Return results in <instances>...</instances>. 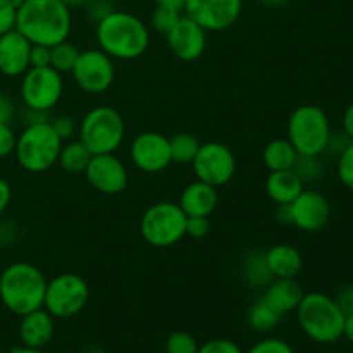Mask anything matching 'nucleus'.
Instances as JSON below:
<instances>
[{
	"mask_svg": "<svg viewBox=\"0 0 353 353\" xmlns=\"http://www.w3.org/2000/svg\"><path fill=\"white\" fill-rule=\"evenodd\" d=\"M31 45H54L69 40L71 9L61 0H24L16 10V26Z\"/></svg>",
	"mask_w": 353,
	"mask_h": 353,
	"instance_id": "f257e3e1",
	"label": "nucleus"
},
{
	"mask_svg": "<svg viewBox=\"0 0 353 353\" xmlns=\"http://www.w3.org/2000/svg\"><path fill=\"white\" fill-rule=\"evenodd\" d=\"M95 37L99 48L114 61H134L150 47L148 26L134 14L110 10L97 23Z\"/></svg>",
	"mask_w": 353,
	"mask_h": 353,
	"instance_id": "f03ea898",
	"label": "nucleus"
},
{
	"mask_svg": "<svg viewBox=\"0 0 353 353\" xmlns=\"http://www.w3.org/2000/svg\"><path fill=\"white\" fill-rule=\"evenodd\" d=\"M47 281L34 264L14 262L0 274V302L9 312L19 317L41 309Z\"/></svg>",
	"mask_w": 353,
	"mask_h": 353,
	"instance_id": "7ed1b4c3",
	"label": "nucleus"
},
{
	"mask_svg": "<svg viewBox=\"0 0 353 353\" xmlns=\"http://www.w3.org/2000/svg\"><path fill=\"white\" fill-rule=\"evenodd\" d=\"M295 314L299 326L316 343L331 345L343 338L345 314L333 296L321 292L305 293Z\"/></svg>",
	"mask_w": 353,
	"mask_h": 353,
	"instance_id": "20e7f679",
	"label": "nucleus"
},
{
	"mask_svg": "<svg viewBox=\"0 0 353 353\" xmlns=\"http://www.w3.org/2000/svg\"><path fill=\"white\" fill-rule=\"evenodd\" d=\"M62 140L52 128L50 119L26 124L17 134L14 155L21 169L31 174L47 172L57 164Z\"/></svg>",
	"mask_w": 353,
	"mask_h": 353,
	"instance_id": "39448f33",
	"label": "nucleus"
},
{
	"mask_svg": "<svg viewBox=\"0 0 353 353\" xmlns=\"http://www.w3.org/2000/svg\"><path fill=\"white\" fill-rule=\"evenodd\" d=\"M126 137V124L119 110L110 105H97L83 116L78 138L93 155L116 154Z\"/></svg>",
	"mask_w": 353,
	"mask_h": 353,
	"instance_id": "423d86ee",
	"label": "nucleus"
},
{
	"mask_svg": "<svg viewBox=\"0 0 353 353\" xmlns=\"http://www.w3.org/2000/svg\"><path fill=\"white\" fill-rule=\"evenodd\" d=\"M331 134V123L321 107L299 105L288 117L286 138L299 155H323Z\"/></svg>",
	"mask_w": 353,
	"mask_h": 353,
	"instance_id": "0eeeda50",
	"label": "nucleus"
},
{
	"mask_svg": "<svg viewBox=\"0 0 353 353\" xmlns=\"http://www.w3.org/2000/svg\"><path fill=\"white\" fill-rule=\"evenodd\" d=\"M140 234L154 248L174 247L186 236V214L178 202L152 203L140 219Z\"/></svg>",
	"mask_w": 353,
	"mask_h": 353,
	"instance_id": "6e6552de",
	"label": "nucleus"
},
{
	"mask_svg": "<svg viewBox=\"0 0 353 353\" xmlns=\"http://www.w3.org/2000/svg\"><path fill=\"white\" fill-rule=\"evenodd\" d=\"M88 300V283L76 272H62L47 281L43 309L54 319H71L83 312Z\"/></svg>",
	"mask_w": 353,
	"mask_h": 353,
	"instance_id": "1a4fd4ad",
	"label": "nucleus"
},
{
	"mask_svg": "<svg viewBox=\"0 0 353 353\" xmlns=\"http://www.w3.org/2000/svg\"><path fill=\"white\" fill-rule=\"evenodd\" d=\"M19 93L26 109L50 112L64 95V78L54 68H30L21 76Z\"/></svg>",
	"mask_w": 353,
	"mask_h": 353,
	"instance_id": "9d476101",
	"label": "nucleus"
},
{
	"mask_svg": "<svg viewBox=\"0 0 353 353\" xmlns=\"http://www.w3.org/2000/svg\"><path fill=\"white\" fill-rule=\"evenodd\" d=\"M71 76L81 92L90 95L105 93L116 79L114 59L100 48H86L79 52Z\"/></svg>",
	"mask_w": 353,
	"mask_h": 353,
	"instance_id": "9b49d317",
	"label": "nucleus"
},
{
	"mask_svg": "<svg viewBox=\"0 0 353 353\" xmlns=\"http://www.w3.org/2000/svg\"><path fill=\"white\" fill-rule=\"evenodd\" d=\"M192 168L199 181L221 188L233 179L236 172V157L228 145L221 141H207L200 145Z\"/></svg>",
	"mask_w": 353,
	"mask_h": 353,
	"instance_id": "f8f14e48",
	"label": "nucleus"
},
{
	"mask_svg": "<svg viewBox=\"0 0 353 353\" xmlns=\"http://www.w3.org/2000/svg\"><path fill=\"white\" fill-rule=\"evenodd\" d=\"M243 0H186L185 16L209 33L226 31L240 19Z\"/></svg>",
	"mask_w": 353,
	"mask_h": 353,
	"instance_id": "ddd939ff",
	"label": "nucleus"
},
{
	"mask_svg": "<svg viewBox=\"0 0 353 353\" xmlns=\"http://www.w3.org/2000/svg\"><path fill=\"white\" fill-rule=\"evenodd\" d=\"M130 159L137 169L147 174H157L172 164L169 138L157 131L137 134L130 145Z\"/></svg>",
	"mask_w": 353,
	"mask_h": 353,
	"instance_id": "4468645a",
	"label": "nucleus"
},
{
	"mask_svg": "<svg viewBox=\"0 0 353 353\" xmlns=\"http://www.w3.org/2000/svg\"><path fill=\"white\" fill-rule=\"evenodd\" d=\"M83 174L88 185L102 195H119L130 181L126 164L116 154L92 155Z\"/></svg>",
	"mask_w": 353,
	"mask_h": 353,
	"instance_id": "2eb2a0df",
	"label": "nucleus"
},
{
	"mask_svg": "<svg viewBox=\"0 0 353 353\" xmlns=\"http://www.w3.org/2000/svg\"><path fill=\"white\" fill-rule=\"evenodd\" d=\"M168 48L178 61L195 62L207 48V31L183 14L171 31L165 34Z\"/></svg>",
	"mask_w": 353,
	"mask_h": 353,
	"instance_id": "dca6fc26",
	"label": "nucleus"
},
{
	"mask_svg": "<svg viewBox=\"0 0 353 353\" xmlns=\"http://www.w3.org/2000/svg\"><path fill=\"white\" fill-rule=\"evenodd\" d=\"M331 217L330 200L316 190H305L292 202V224L305 233H316Z\"/></svg>",
	"mask_w": 353,
	"mask_h": 353,
	"instance_id": "f3484780",
	"label": "nucleus"
},
{
	"mask_svg": "<svg viewBox=\"0 0 353 353\" xmlns=\"http://www.w3.org/2000/svg\"><path fill=\"white\" fill-rule=\"evenodd\" d=\"M31 43L17 30L0 37V72L7 78H19L30 69Z\"/></svg>",
	"mask_w": 353,
	"mask_h": 353,
	"instance_id": "a211bd4d",
	"label": "nucleus"
},
{
	"mask_svg": "<svg viewBox=\"0 0 353 353\" xmlns=\"http://www.w3.org/2000/svg\"><path fill=\"white\" fill-rule=\"evenodd\" d=\"M217 203H219L217 188L199 179L186 185L178 200V205L181 207L186 217H210L217 209Z\"/></svg>",
	"mask_w": 353,
	"mask_h": 353,
	"instance_id": "6ab92c4d",
	"label": "nucleus"
},
{
	"mask_svg": "<svg viewBox=\"0 0 353 353\" xmlns=\"http://www.w3.org/2000/svg\"><path fill=\"white\" fill-rule=\"evenodd\" d=\"M55 333V319L41 307L21 316L19 338L24 347L43 348L52 341Z\"/></svg>",
	"mask_w": 353,
	"mask_h": 353,
	"instance_id": "aec40b11",
	"label": "nucleus"
},
{
	"mask_svg": "<svg viewBox=\"0 0 353 353\" xmlns=\"http://www.w3.org/2000/svg\"><path fill=\"white\" fill-rule=\"evenodd\" d=\"M303 288L296 278H274L268 286L262 299L272 307L278 314L295 312L300 300L303 299Z\"/></svg>",
	"mask_w": 353,
	"mask_h": 353,
	"instance_id": "412c9836",
	"label": "nucleus"
},
{
	"mask_svg": "<svg viewBox=\"0 0 353 353\" xmlns=\"http://www.w3.org/2000/svg\"><path fill=\"white\" fill-rule=\"evenodd\" d=\"M265 261L274 278H296L303 268L302 254L290 243H278L269 248Z\"/></svg>",
	"mask_w": 353,
	"mask_h": 353,
	"instance_id": "4be33fe9",
	"label": "nucleus"
},
{
	"mask_svg": "<svg viewBox=\"0 0 353 353\" xmlns=\"http://www.w3.org/2000/svg\"><path fill=\"white\" fill-rule=\"evenodd\" d=\"M303 186L305 185L293 169L269 172L268 179H265V193L276 205L292 203L303 192Z\"/></svg>",
	"mask_w": 353,
	"mask_h": 353,
	"instance_id": "5701e85b",
	"label": "nucleus"
},
{
	"mask_svg": "<svg viewBox=\"0 0 353 353\" xmlns=\"http://www.w3.org/2000/svg\"><path fill=\"white\" fill-rule=\"evenodd\" d=\"M296 159H299V152L290 143L288 138L271 140L264 147V152H262V161H264V165L268 168L269 172L293 169Z\"/></svg>",
	"mask_w": 353,
	"mask_h": 353,
	"instance_id": "b1692460",
	"label": "nucleus"
},
{
	"mask_svg": "<svg viewBox=\"0 0 353 353\" xmlns=\"http://www.w3.org/2000/svg\"><path fill=\"white\" fill-rule=\"evenodd\" d=\"M92 155V152L86 148V145L79 138H72V140L62 141L57 165H61V169H64L65 172L79 174V172H85Z\"/></svg>",
	"mask_w": 353,
	"mask_h": 353,
	"instance_id": "393cba45",
	"label": "nucleus"
},
{
	"mask_svg": "<svg viewBox=\"0 0 353 353\" xmlns=\"http://www.w3.org/2000/svg\"><path fill=\"white\" fill-rule=\"evenodd\" d=\"M241 276L254 288H265L274 279L265 261V252H248L241 261Z\"/></svg>",
	"mask_w": 353,
	"mask_h": 353,
	"instance_id": "a878e982",
	"label": "nucleus"
},
{
	"mask_svg": "<svg viewBox=\"0 0 353 353\" xmlns=\"http://www.w3.org/2000/svg\"><path fill=\"white\" fill-rule=\"evenodd\" d=\"M281 317V314L276 312L264 299H259L248 310L247 321L248 326L254 331H257V333H269V331H272L278 326Z\"/></svg>",
	"mask_w": 353,
	"mask_h": 353,
	"instance_id": "bb28decb",
	"label": "nucleus"
},
{
	"mask_svg": "<svg viewBox=\"0 0 353 353\" xmlns=\"http://www.w3.org/2000/svg\"><path fill=\"white\" fill-rule=\"evenodd\" d=\"M169 145H171V155L172 162L179 165L192 164L193 159L196 157L200 148V141L195 134L190 133H178L172 138H169Z\"/></svg>",
	"mask_w": 353,
	"mask_h": 353,
	"instance_id": "cd10ccee",
	"label": "nucleus"
},
{
	"mask_svg": "<svg viewBox=\"0 0 353 353\" xmlns=\"http://www.w3.org/2000/svg\"><path fill=\"white\" fill-rule=\"evenodd\" d=\"M79 52L81 50L69 40H64L61 41V43L54 45V47H50V68H54L55 71H59L61 74H64V72H69V74H71L72 68H74L76 61H78Z\"/></svg>",
	"mask_w": 353,
	"mask_h": 353,
	"instance_id": "c85d7f7f",
	"label": "nucleus"
},
{
	"mask_svg": "<svg viewBox=\"0 0 353 353\" xmlns=\"http://www.w3.org/2000/svg\"><path fill=\"white\" fill-rule=\"evenodd\" d=\"M293 171L296 172L300 179L305 183H314L317 179H321L324 172V165L321 162V155H299L295 165H293Z\"/></svg>",
	"mask_w": 353,
	"mask_h": 353,
	"instance_id": "c756f323",
	"label": "nucleus"
},
{
	"mask_svg": "<svg viewBox=\"0 0 353 353\" xmlns=\"http://www.w3.org/2000/svg\"><path fill=\"white\" fill-rule=\"evenodd\" d=\"M183 14L179 12V10H174V9H169V7H162V6H155L154 12H152V17H150V23H152V28H154L157 33L161 34H168L169 31L174 28V24L178 23L179 17H181Z\"/></svg>",
	"mask_w": 353,
	"mask_h": 353,
	"instance_id": "7c9ffc66",
	"label": "nucleus"
},
{
	"mask_svg": "<svg viewBox=\"0 0 353 353\" xmlns=\"http://www.w3.org/2000/svg\"><path fill=\"white\" fill-rule=\"evenodd\" d=\"M200 345L186 331H172L165 340V353H199Z\"/></svg>",
	"mask_w": 353,
	"mask_h": 353,
	"instance_id": "2f4dec72",
	"label": "nucleus"
},
{
	"mask_svg": "<svg viewBox=\"0 0 353 353\" xmlns=\"http://www.w3.org/2000/svg\"><path fill=\"white\" fill-rule=\"evenodd\" d=\"M336 172L341 185L347 186L348 190H352L353 192V141L352 143H348V147L338 155Z\"/></svg>",
	"mask_w": 353,
	"mask_h": 353,
	"instance_id": "473e14b6",
	"label": "nucleus"
},
{
	"mask_svg": "<svg viewBox=\"0 0 353 353\" xmlns=\"http://www.w3.org/2000/svg\"><path fill=\"white\" fill-rule=\"evenodd\" d=\"M247 353H296L288 341L281 338H264L252 345Z\"/></svg>",
	"mask_w": 353,
	"mask_h": 353,
	"instance_id": "72a5a7b5",
	"label": "nucleus"
},
{
	"mask_svg": "<svg viewBox=\"0 0 353 353\" xmlns=\"http://www.w3.org/2000/svg\"><path fill=\"white\" fill-rule=\"evenodd\" d=\"M50 124L62 141L72 140L78 134V123L71 116H65V114L50 117Z\"/></svg>",
	"mask_w": 353,
	"mask_h": 353,
	"instance_id": "f704fd0d",
	"label": "nucleus"
},
{
	"mask_svg": "<svg viewBox=\"0 0 353 353\" xmlns=\"http://www.w3.org/2000/svg\"><path fill=\"white\" fill-rule=\"evenodd\" d=\"M199 353H243L240 345L226 338H216L209 340L199 347Z\"/></svg>",
	"mask_w": 353,
	"mask_h": 353,
	"instance_id": "c9c22d12",
	"label": "nucleus"
},
{
	"mask_svg": "<svg viewBox=\"0 0 353 353\" xmlns=\"http://www.w3.org/2000/svg\"><path fill=\"white\" fill-rule=\"evenodd\" d=\"M16 141L17 134L14 133L12 126L7 123H0V159H6L14 154Z\"/></svg>",
	"mask_w": 353,
	"mask_h": 353,
	"instance_id": "e433bc0d",
	"label": "nucleus"
},
{
	"mask_svg": "<svg viewBox=\"0 0 353 353\" xmlns=\"http://www.w3.org/2000/svg\"><path fill=\"white\" fill-rule=\"evenodd\" d=\"M210 233V221L209 217H186V236L205 238Z\"/></svg>",
	"mask_w": 353,
	"mask_h": 353,
	"instance_id": "4c0bfd02",
	"label": "nucleus"
},
{
	"mask_svg": "<svg viewBox=\"0 0 353 353\" xmlns=\"http://www.w3.org/2000/svg\"><path fill=\"white\" fill-rule=\"evenodd\" d=\"M16 7L9 0H0V37L16 26Z\"/></svg>",
	"mask_w": 353,
	"mask_h": 353,
	"instance_id": "58836bf2",
	"label": "nucleus"
},
{
	"mask_svg": "<svg viewBox=\"0 0 353 353\" xmlns=\"http://www.w3.org/2000/svg\"><path fill=\"white\" fill-rule=\"evenodd\" d=\"M50 47L47 45H31L30 68H50Z\"/></svg>",
	"mask_w": 353,
	"mask_h": 353,
	"instance_id": "ea45409f",
	"label": "nucleus"
},
{
	"mask_svg": "<svg viewBox=\"0 0 353 353\" xmlns=\"http://www.w3.org/2000/svg\"><path fill=\"white\" fill-rule=\"evenodd\" d=\"M348 143H352L350 140L347 138V134L341 131V133H333L331 131L330 134V140H327V145H326V150H324V154H327L330 152L331 155H340L341 152L345 150V148L348 147Z\"/></svg>",
	"mask_w": 353,
	"mask_h": 353,
	"instance_id": "a19ab883",
	"label": "nucleus"
},
{
	"mask_svg": "<svg viewBox=\"0 0 353 353\" xmlns=\"http://www.w3.org/2000/svg\"><path fill=\"white\" fill-rule=\"evenodd\" d=\"M334 302L338 303V307L341 309V312L345 316H350L353 314V285H347L338 292V295L334 296Z\"/></svg>",
	"mask_w": 353,
	"mask_h": 353,
	"instance_id": "79ce46f5",
	"label": "nucleus"
},
{
	"mask_svg": "<svg viewBox=\"0 0 353 353\" xmlns=\"http://www.w3.org/2000/svg\"><path fill=\"white\" fill-rule=\"evenodd\" d=\"M16 116V105H14L12 99L0 92V123L10 124V121Z\"/></svg>",
	"mask_w": 353,
	"mask_h": 353,
	"instance_id": "37998d69",
	"label": "nucleus"
},
{
	"mask_svg": "<svg viewBox=\"0 0 353 353\" xmlns=\"http://www.w3.org/2000/svg\"><path fill=\"white\" fill-rule=\"evenodd\" d=\"M10 200H12V188H10V185L6 179L0 178V216L10 205Z\"/></svg>",
	"mask_w": 353,
	"mask_h": 353,
	"instance_id": "c03bdc74",
	"label": "nucleus"
},
{
	"mask_svg": "<svg viewBox=\"0 0 353 353\" xmlns=\"http://www.w3.org/2000/svg\"><path fill=\"white\" fill-rule=\"evenodd\" d=\"M341 126H343V133L347 134V138L353 141V103L345 109L343 117H341Z\"/></svg>",
	"mask_w": 353,
	"mask_h": 353,
	"instance_id": "a18cd8bd",
	"label": "nucleus"
},
{
	"mask_svg": "<svg viewBox=\"0 0 353 353\" xmlns=\"http://www.w3.org/2000/svg\"><path fill=\"white\" fill-rule=\"evenodd\" d=\"M276 219L281 224H292V203L276 205Z\"/></svg>",
	"mask_w": 353,
	"mask_h": 353,
	"instance_id": "49530a36",
	"label": "nucleus"
},
{
	"mask_svg": "<svg viewBox=\"0 0 353 353\" xmlns=\"http://www.w3.org/2000/svg\"><path fill=\"white\" fill-rule=\"evenodd\" d=\"M185 2L186 0H155L157 6L169 7V9L179 10V12H183V9H185Z\"/></svg>",
	"mask_w": 353,
	"mask_h": 353,
	"instance_id": "de8ad7c7",
	"label": "nucleus"
},
{
	"mask_svg": "<svg viewBox=\"0 0 353 353\" xmlns=\"http://www.w3.org/2000/svg\"><path fill=\"white\" fill-rule=\"evenodd\" d=\"M343 338H347L350 343H353V314H350V316H345Z\"/></svg>",
	"mask_w": 353,
	"mask_h": 353,
	"instance_id": "09e8293b",
	"label": "nucleus"
},
{
	"mask_svg": "<svg viewBox=\"0 0 353 353\" xmlns=\"http://www.w3.org/2000/svg\"><path fill=\"white\" fill-rule=\"evenodd\" d=\"M10 353H47L43 348H30V347H16L10 350Z\"/></svg>",
	"mask_w": 353,
	"mask_h": 353,
	"instance_id": "8fccbe9b",
	"label": "nucleus"
},
{
	"mask_svg": "<svg viewBox=\"0 0 353 353\" xmlns=\"http://www.w3.org/2000/svg\"><path fill=\"white\" fill-rule=\"evenodd\" d=\"M62 3H65V6L69 7V9H72V7H81L85 6V3H88L90 0H61Z\"/></svg>",
	"mask_w": 353,
	"mask_h": 353,
	"instance_id": "3c124183",
	"label": "nucleus"
},
{
	"mask_svg": "<svg viewBox=\"0 0 353 353\" xmlns=\"http://www.w3.org/2000/svg\"><path fill=\"white\" fill-rule=\"evenodd\" d=\"M261 2L265 3V6H269V7H279V6H283V3L288 2V0H261Z\"/></svg>",
	"mask_w": 353,
	"mask_h": 353,
	"instance_id": "603ef678",
	"label": "nucleus"
},
{
	"mask_svg": "<svg viewBox=\"0 0 353 353\" xmlns=\"http://www.w3.org/2000/svg\"><path fill=\"white\" fill-rule=\"evenodd\" d=\"M9 2L12 3V6L16 7V9H19V7L23 6V3H24V0H9Z\"/></svg>",
	"mask_w": 353,
	"mask_h": 353,
	"instance_id": "864d4df0",
	"label": "nucleus"
},
{
	"mask_svg": "<svg viewBox=\"0 0 353 353\" xmlns=\"http://www.w3.org/2000/svg\"><path fill=\"white\" fill-rule=\"evenodd\" d=\"M0 353H6V352H2V350H0Z\"/></svg>",
	"mask_w": 353,
	"mask_h": 353,
	"instance_id": "5fc2aeb1",
	"label": "nucleus"
}]
</instances>
